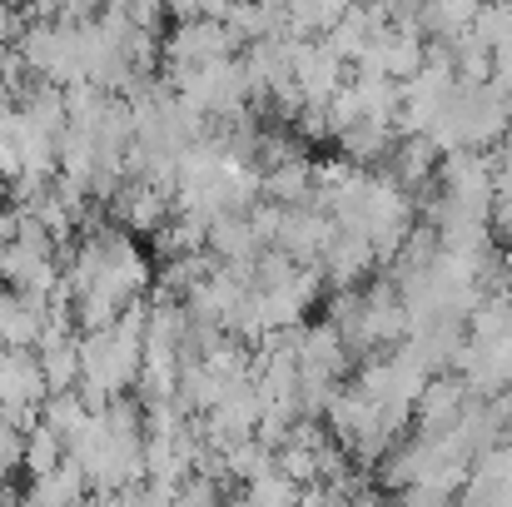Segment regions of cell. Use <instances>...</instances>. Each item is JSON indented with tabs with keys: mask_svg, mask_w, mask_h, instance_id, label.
<instances>
[{
	"mask_svg": "<svg viewBox=\"0 0 512 507\" xmlns=\"http://www.w3.org/2000/svg\"><path fill=\"white\" fill-rule=\"evenodd\" d=\"M433 15H443L448 30H453V25H468L473 15H483V5L478 0H433Z\"/></svg>",
	"mask_w": 512,
	"mask_h": 507,
	"instance_id": "1",
	"label": "cell"
}]
</instances>
